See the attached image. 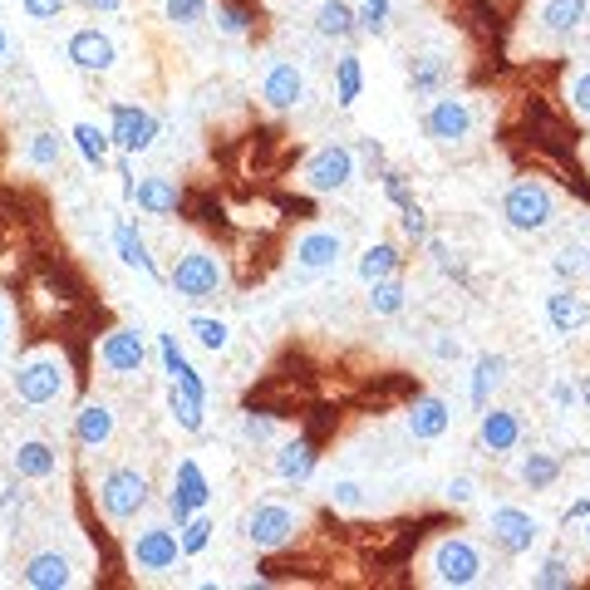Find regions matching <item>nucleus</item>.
I'll list each match as a JSON object with an SVG mask.
<instances>
[{
  "label": "nucleus",
  "mask_w": 590,
  "mask_h": 590,
  "mask_svg": "<svg viewBox=\"0 0 590 590\" xmlns=\"http://www.w3.org/2000/svg\"><path fill=\"white\" fill-rule=\"evenodd\" d=\"M345 262V236L330 232V227H315L295 242V266L301 271H335Z\"/></svg>",
  "instance_id": "obj_15"
},
{
  "label": "nucleus",
  "mask_w": 590,
  "mask_h": 590,
  "mask_svg": "<svg viewBox=\"0 0 590 590\" xmlns=\"http://www.w3.org/2000/svg\"><path fill=\"white\" fill-rule=\"evenodd\" d=\"M571 581H576V571H571V561H566V557H547V561H541V571L531 576V586H537V590H566Z\"/></svg>",
  "instance_id": "obj_42"
},
{
  "label": "nucleus",
  "mask_w": 590,
  "mask_h": 590,
  "mask_svg": "<svg viewBox=\"0 0 590 590\" xmlns=\"http://www.w3.org/2000/svg\"><path fill=\"white\" fill-rule=\"evenodd\" d=\"M65 55H69V65L85 69V75H109V69L118 65V40L99 26H85V30L69 35Z\"/></svg>",
  "instance_id": "obj_13"
},
{
  "label": "nucleus",
  "mask_w": 590,
  "mask_h": 590,
  "mask_svg": "<svg viewBox=\"0 0 590 590\" xmlns=\"http://www.w3.org/2000/svg\"><path fill=\"white\" fill-rule=\"evenodd\" d=\"M262 99H266V109H276V114L305 104V75L295 65H286V59H276V65L266 69V79H262Z\"/></svg>",
  "instance_id": "obj_16"
},
{
  "label": "nucleus",
  "mask_w": 590,
  "mask_h": 590,
  "mask_svg": "<svg viewBox=\"0 0 590 590\" xmlns=\"http://www.w3.org/2000/svg\"><path fill=\"white\" fill-rule=\"evenodd\" d=\"M354 271H360L364 286H374V281L399 276V271H404V256H399V246H394V242H374V246H364V252H360Z\"/></svg>",
  "instance_id": "obj_29"
},
{
  "label": "nucleus",
  "mask_w": 590,
  "mask_h": 590,
  "mask_svg": "<svg viewBox=\"0 0 590 590\" xmlns=\"http://www.w3.org/2000/svg\"><path fill=\"white\" fill-rule=\"evenodd\" d=\"M217 26L222 35H246V16L236 6H217Z\"/></svg>",
  "instance_id": "obj_50"
},
{
  "label": "nucleus",
  "mask_w": 590,
  "mask_h": 590,
  "mask_svg": "<svg viewBox=\"0 0 590 590\" xmlns=\"http://www.w3.org/2000/svg\"><path fill=\"white\" fill-rule=\"evenodd\" d=\"M69 0H20V10H26L30 20H59L65 16Z\"/></svg>",
  "instance_id": "obj_46"
},
{
  "label": "nucleus",
  "mask_w": 590,
  "mask_h": 590,
  "mask_svg": "<svg viewBox=\"0 0 590 590\" xmlns=\"http://www.w3.org/2000/svg\"><path fill=\"white\" fill-rule=\"evenodd\" d=\"M409 433L419 443H433V439H443L448 429H453V409L443 404L439 394H423V399H413V409H409Z\"/></svg>",
  "instance_id": "obj_20"
},
{
  "label": "nucleus",
  "mask_w": 590,
  "mask_h": 590,
  "mask_svg": "<svg viewBox=\"0 0 590 590\" xmlns=\"http://www.w3.org/2000/svg\"><path fill=\"white\" fill-rule=\"evenodd\" d=\"M128 557H134L138 571L168 576V571H177V561H183V537H177L168 522H148L128 537Z\"/></svg>",
  "instance_id": "obj_6"
},
{
  "label": "nucleus",
  "mask_w": 590,
  "mask_h": 590,
  "mask_svg": "<svg viewBox=\"0 0 590 590\" xmlns=\"http://www.w3.org/2000/svg\"><path fill=\"white\" fill-rule=\"evenodd\" d=\"M212 502V488H207V472L197 468V458H183L173 472V492H168V517L177 527L187 522L193 512H203V507Z\"/></svg>",
  "instance_id": "obj_14"
},
{
  "label": "nucleus",
  "mask_w": 590,
  "mask_h": 590,
  "mask_svg": "<svg viewBox=\"0 0 590 590\" xmlns=\"http://www.w3.org/2000/svg\"><path fill=\"white\" fill-rule=\"evenodd\" d=\"M114 433H118V413L104 404V399H89V404H79V413H75V443L104 448V443H114Z\"/></svg>",
  "instance_id": "obj_19"
},
{
  "label": "nucleus",
  "mask_w": 590,
  "mask_h": 590,
  "mask_svg": "<svg viewBox=\"0 0 590 590\" xmlns=\"http://www.w3.org/2000/svg\"><path fill=\"white\" fill-rule=\"evenodd\" d=\"M488 531H492V547L507 551V557H527V551L541 541V522L531 512H522V507H498Z\"/></svg>",
  "instance_id": "obj_12"
},
{
  "label": "nucleus",
  "mask_w": 590,
  "mask_h": 590,
  "mask_svg": "<svg viewBox=\"0 0 590 590\" xmlns=\"http://www.w3.org/2000/svg\"><path fill=\"white\" fill-rule=\"evenodd\" d=\"M360 94H364L360 55H340L335 59V104H340V109H354V104H360Z\"/></svg>",
  "instance_id": "obj_33"
},
{
  "label": "nucleus",
  "mask_w": 590,
  "mask_h": 590,
  "mask_svg": "<svg viewBox=\"0 0 590 590\" xmlns=\"http://www.w3.org/2000/svg\"><path fill=\"white\" fill-rule=\"evenodd\" d=\"M315 443L311 439H291V443H281L276 448V458H271V468H276V478L281 482H305L315 472Z\"/></svg>",
  "instance_id": "obj_26"
},
{
  "label": "nucleus",
  "mask_w": 590,
  "mask_h": 590,
  "mask_svg": "<svg viewBox=\"0 0 590 590\" xmlns=\"http://www.w3.org/2000/svg\"><path fill=\"white\" fill-rule=\"evenodd\" d=\"M482 551L472 547L468 537H443L439 547L429 551V581L433 586H453V590H468L482 581Z\"/></svg>",
  "instance_id": "obj_5"
},
{
  "label": "nucleus",
  "mask_w": 590,
  "mask_h": 590,
  "mask_svg": "<svg viewBox=\"0 0 590 590\" xmlns=\"http://www.w3.org/2000/svg\"><path fill=\"white\" fill-rule=\"evenodd\" d=\"M144 360H148V345H144V335H138L134 325H118L99 340V370L104 374H118V380L144 374Z\"/></svg>",
  "instance_id": "obj_11"
},
{
  "label": "nucleus",
  "mask_w": 590,
  "mask_h": 590,
  "mask_svg": "<svg viewBox=\"0 0 590 590\" xmlns=\"http://www.w3.org/2000/svg\"><path fill=\"white\" fill-rule=\"evenodd\" d=\"M10 468H16L20 482H45L59 472V453L45 439H20L16 453H10Z\"/></svg>",
  "instance_id": "obj_21"
},
{
  "label": "nucleus",
  "mask_w": 590,
  "mask_h": 590,
  "mask_svg": "<svg viewBox=\"0 0 590 590\" xmlns=\"http://www.w3.org/2000/svg\"><path fill=\"white\" fill-rule=\"evenodd\" d=\"M148 502H153L148 472H138V468H128V463L104 472L99 507H104V517H109V522H138V517L148 512Z\"/></svg>",
  "instance_id": "obj_4"
},
{
  "label": "nucleus",
  "mask_w": 590,
  "mask_h": 590,
  "mask_svg": "<svg viewBox=\"0 0 590 590\" xmlns=\"http://www.w3.org/2000/svg\"><path fill=\"white\" fill-rule=\"evenodd\" d=\"M134 203H138V212H148V217H173L177 203H183V193H177L173 177H138Z\"/></svg>",
  "instance_id": "obj_25"
},
{
  "label": "nucleus",
  "mask_w": 590,
  "mask_h": 590,
  "mask_svg": "<svg viewBox=\"0 0 590 590\" xmlns=\"http://www.w3.org/2000/svg\"><path fill=\"white\" fill-rule=\"evenodd\" d=\"M187 330H193V340L207 354H222V350L232 345V325L227 321H212V315H193V321H187Z\"/></svg>",
  "instance_id": "obj_37"
},
{
  "label": "nucleus",
  "mask_w": 590,
  "mask_h": 590,
  "mask_svg": "<svg viewBox=\"0 0 590 590\" xmlns=\"http://www.w3.org/2000/svg\"><path fill=\"white\" fill-rule=\"evenodd\" d=\"M301 183L311 187L315 197L345 193V187L354 183V148L330 144V148H321V153H311V158H305V168H301Z\"/></svg>",
  "instance_id": "obj_7"
},
{
  "label": "nucleus",
  "mask_w": 590,
  "mask_h": 590,
  "mask_svg": "<svg viewBox=\"0 0 590 590\" xmlns=\"http://www.w3.org/2000/svg\"><path fill=\"white\" fill-rule=\"evenodd\" d=\"M581 404L590 409V374H586V380H581Z\"/></svg>",
  "instance_id": "obj_59"
},
{
  "label": "nucleus",
  "mask_w": 590,
  "mask_h": 590,
  "mask_svg": "<svg viewBox=\"0 0 590 590\" xmlns=\"http://www.w3.org/2000/svg\"><path fill=\"white\" fill-rule=\"evenodd\" d=\"M384 197L394 207H409L413 197H409V183H404V173H394V168H384Z\"/></svg>",
  "instance_id": "obj_47"
},
{
  "label": "nucleus",
  "mask_w": 590,
  "mask_h": 590,
  "mask_svg": "<svg viewBox=\"0 0 590 590\" xmlns=\"http://www.w3.org/2000/svg\"><path fill=\"white\" fill-rule=\"evenodd\" d=\"M212 531H217V527H212L203 512L187 517V522L177 527V537H183V557H203V551L212 547Z\"/></svg>",
  "instance_id": "obj_40"
},
{
  "label": "nucleus",
  "mask_w": 590,
  "mask_h": 590,
  "mask_svg": "<svg viewBox=\"0 0 590 590\" xmlns=\"http://www.w3.org/2000/svg\"><path fill=\"white\" fill-rule=\"evenodd\" d=\"M109 138L118 153L138 158V153H148L153 138H158V114L138 109V104H109Z\"/></svg>",
  "instance_id": "obj_9"
},
{
  "label": "nucleus",
  "mask_w": 590,
  "mask_h": 590,
  "mask_svg": "<svg viewBox=\"0 0 590 590\" xmlns=\"http://www.w3.org/2000/svg\"><path fill=\"white\" fill-rule=\"evenodd\" d=\"M168 286H173L177 301H187V305L217 301V295L227 291V266H222L212 252H203V246H193V252H183V256H177V266H173Z\"/></svg>",
  "instance_id": "obj_2"
},
{
  "label": "nucleus",
  "mask_w": 590,
  "mask_h": 590,
  "mask_svg": "<svg viewBox=\"0 0 590 590\" xmlns=\"http://www.w3.org/2000/svg\"><path fill=\"white\" fill-rule=\"evenodd\" d=\"M586 547H590V517H586Z\"/></svg>",
  "instance_id": "obj_60"
},
{
  "label": "nucleus",
  "mask_w": 590,
  "mask_h": 590,
  "mask_svg": "<svg viewBox=\"0 0 590 590\" xmlns=\"http://www.w3.org/2000/svg\"><path fill=\"white\" fill-rule=\"evenodd\" d=\"M370 311H374V315H384V321H389V315L404 311V281H399V276L374 281V286H370Z\"/></svg>",
  "instance_id": "obj_39"
},
{
  "label": "nucleus",
  "mask_w": 590,
  "mask_h": 590,
  "mask_svg": "<svg viewBox=\"0 0 590 590\" xmlns=\"http://www.w3.org/2000/svg\"><path fill=\"white\" fill-rule=\"evenodd\" d=\"M6 335H10V305L0 301V345H6Z\"/></svg>",
  "instance_id": "obj_56"
},
{
  "label": "nucleus",
  "mask_w": 590,
  "mask_h": 590,
  "mask_svg": "<svg viewBox=\"0 0 590 590\" xmlns=\"http://www.w3.org/2000/svg\"><path fill=\"white\" fill-rule=\"evenodd\" d=\"M478 439L488 453H517V443H522V419H517L512 409H482L478 419Z\"/></svg>",
  "instance_id": "obj_18"
},
{
  "label": "nucleus",
  "mask_w": 590,
  "mask_h": 590,
  "mask_svg": "<svg viewBox=\"0 0 590 590\" xmlns=\"http://www.w3.org/2000/svg\"><path fill=\"white\" fill-rule=\"evenodd\" d=\"M453 85V59L443 55H419L409 65V89L419 94V99H439V94Z\"/></svg>",
  "instance_id": "obj_23"
},
{
  "label": "nucleus",
  "mask_w": 590,
  "mask_h": 590,
  "mask_svg": "<svg viewBox=\"0 0 590 590\" xmlns=\"http://www.w3.org/2000/svg\"><path fill=\"white\" fill-rule=\"evenodd\" d=\"M517 478H522L531 492H547V488H557L561 463H557L551 453H527V458H522V468H517Z\"/></svg>",
  "instance_id": "obj_34"
},
{
  "label": "nucleus",
  "mask_w": 590,
  "mask_h": 590,
  "mask_svg": "<svg viewBox=\"0 0 590 590\" xmlns=\"http://www.w3.org/2000/svg\"><path fill=\"white\" fill-rule=\"evenodd\" d=\"M20 581L30 590H69L75 586V566H69L65 551H35V557L20 566Z\"/></svg>",
  "instance_id": "obj_17"
},
{
  "label": "nucleus",
  "mask_w": 590,
  "mask_h": 590,
  "mask_svg": "<svg viewBox=\"0 0 590 590\" xmlns=\"http://www.w3.org/2000/svg\"><path fill=\"white\" fill-rule=\"evenodd\" d=\"M315 35H321V40H354L360 20H354L350 0H321V6H315Z\"/></svg>",
  "instance_id": "obj_28"
},
{
  "label": "nucleus",
  "mask_w": 590,
  "mask_h": 590,
  "mask_svg": "<svg viewBox=\"0 0 590 590\" xmlns=\"http://www.w3.org/2000/svg\"><path fill=\"white\" fill-rule=\"evenodd\" d=\"M295 531H301V512L286 502H256L252 517H246V541H252L256 551H281L295 541Z\"/></svg>",
  "instance_id": "obj_8"
},
{
  "label": "nucleus",
  "mask_w": 590,
  "mask_h": 590,
  "mask_svg": "<svg viewBox=\"0 0 590 590\" xmlns=\"http://www.w3.org/2000/svg\"><path fill=\"white\" fill-rule=\"evenodd\" d=\"M439 360H458V340H439Z\"/></svg>",
  "instance_id": "obj_57"
},
{
  "label": "nucleus",
  "mask_w": 590,
  "mask_h": 590,
  "mask_svg": "<svg viewBox=\"0 0 590 590\" xmlns=\"http://www.w3.org/2000/svg\"><path fill=\"white\" fill-rule=\"evenodd\" d=\"M26 158L35 163V168H59V158H65V138L50 134V128H40V134H30Z\"/></svg>",
  "instance_id": "obj_38"
},
{
  "label": "nucleus",
  "mask_w": 590,
  "mask_h": 590,
  "mask_svg": "<svg viewBox=\"0 0 590 590\" xmlns=\"http://www.w3.org/2000/svg\"><path fill=\"white\" fill-rule=\"evenodd\" d=\"M360 153H364V163H370V168H384V148L374 144V138H364V144H360Z\"/></svg>",
  "instance_id": "obj_52"
},
{
  "label": "nucleus",
  "mask_w": 590,
  "mask_h": 590,
  "mask_svg": "<svg viewBox=\"0 0 590 590\" xmlns=\"http://www.w3.org/2000/svg\"><path fill=\"white\" fill-rule=\"evenodd\" d=\"M163 20L177 30H197L212 20V0H163Z\"/></svg>",
  "instance_id": "obj_35"
},
{
  "label": "nucleus",
  "mask_w": 590,
  "mask_h": 590,
  "mask_svg": "<svg viewBox=\"0 0 590 590\" xmlns=\"http://www.w3.org/2000/svg\"><path fill=\"white\" fill-rule=\"evenodd\" d=\"M586 16H590V0H547V6H541V26H547L551 35L581 30Z\"/></svg>",
  "instance_id": "obj_32"
},
{
  "label": "nucleus",
  "mask_w": 590,
  "mask_h": 590,
  "mask_svg": "<svg viewBox=\"0 0 590 590\" xmlns=\"http://www.w3.org/2000/svg\"><path fill=\"white\" fill-rule=\"evenodd\" d=\"M547 325L557 330V335H576V330H586V325H590L586 295H576L571 286L551 291V295H547Z\"/></svg>",
  "instance_id": "obj_22"
},
{
  "label": "nucleus",
  "mask_w": 590,
  "mask_h": 590,
  "mask_svg": "<svg viewBox=\"0 0 590 590\" xmlns=\"http://www.w3.org/2000/svg\"><path fill=\"white\" fill-rule=\"evenodd\" d=\"M114 252H118V262H124L128 271H144L148 281H158V266H153V256H148V242L138 236L134 222H118V227H114Z\"/></svg>",
  "instance_id": "obj_30"
},
{
  "label": "nucleus",
  "mask_w": 590,
  "mask_h": 590,
  "mask_svg": "<svg viewBox=\"0 0 590 590\" xmlns=\"http://www.w3.org/2000/svg\"><path fill=\"white\" fill-rule=\"evenodd\" d=\"M242 439L246 443H271L276 439V419H271V413H242Z\"/></svg>",
  "instance_id": "obj_44"
},
{
  "label": "nucleus",
  "mask_w": 590,
  "mask_h": 590,
  "mask_svg": "<svg viewBox=\"0 0 590 590\" xmlns=\"http://www.w3.org/2000/svg\"><path fill=\"white\" fill-rule=\"evenodd\" d=\"M571 109L581 118H590V69H581V75L571 79Z\"/></svg>",
  "instance_id": "obj_48"
},
{
  "label": "nucleus",
  "mask_w": 590,
  "mask_h": 590,
  "mask_svg": "<svg viewBox=\"0 0 590 590\" xmlns=\"http://www.w3.org/2000/svg\"><path fill=\"white\" fill-rule=\"evenodd\" d=\"M6 55H10V35H6V26H0V65H6Z\"/></svg>",
  "instance_id": "obj_58"
},
{
  "label": "nucleus",
  "mask_w": 590,
  "mask_h": 590,
  "mask_svg": "<svg viewBox=\"0 0 590 590\" xmlns=\"http://www.w3.org/2000/svg\"><path fill=\"white\" fill-rule=\"evenodd\" d=\"M330 502L345 507V512H360V507H364V488L354 478H335V482H330Z\"/></svg>",
  "instance_id": "obj_45"
},
{
  "label": "nucleus",
  "mask_w": 590,
  "mask_h": 590,
  "mask_svg": "<svg viewBox=\"0 0 590 590\" xmlns=\"http://www.w3.org/2000/svg\"><path fill=\"white\" fill-rule=\"evenodd\" d=\"M551 271H557V281H571V286H576V276H590V252H586L581 242L561 246L557 262H551Z\"/></svg>",
  "instance_id": "obj_41"
},
{
  "label": "nucleus",
  "mask_w": 590,
  "mask_h": 590,
  "mask_svg": "<svg viewBox=\"0 0 590 590\" xmlns=\"http://www.w3.org/2000/svg\"><path fill=\"white\" fill-rule=\"evenodd\" d=\"M472 498H478V482H472V478L448 482V502H453V507H472Z\"/></svg>",
  "instance_id": "obj_49"
},
{
  "label": "nucleus",
  "mask_w": 590,
  "mask_h": 590,
  "mask_svg": "<svg viewBox=\"0 0 590 590\" xmlns=\"http://www.w3.org/2000/svg\"><path fill=\"white\" fill-rule=\"evenodd\" d=\"M79 6H85L89 16H114V10L124 6V0H79Z\"/></svg>",
  "instance_id": "obj_53"
},
{
  "label": "nucleus",
  "mask_w": 590,
  "mask_h": 590,
  "mask_svg": "<svg viewBox=\"0 0 590 590\" xmlns=\"http://www.w3.org/2000/svg\"><path fill=\"white\" fill-rule=\"evenodd\" d=\"M10 389H16L20 404L50 409V404H59V399H69V360L59 350H35L16 364Z\"/></svg>",
  "instance_id": "obj_1"
},
{
  "label": "nucleus",
  "mask_w": 590,
  "mask_h": 590,
  "mask_svg": "<svg viewBox=\"0 0 590 590\" xmlns=\"http://www.w3.org/2000/svg\"><path fill=\"white\" fill-rule=\"evenodd\" d=\"M551 399H557L561 409H571V404H581V384H551Z\"/></svg>",
  "instance_id": "obj_51"
},
{
  "label": "nucleus",
  "mask_w": 590,
  "mask_h": 590,
  "mask_svg": "<svg viewBox=\"0 0 590 590\" xmlns=\"http://www.w3.org/2000/svg\"><path fill=\"white\" fill-rule=\"evenodd\" d=\"M502 222L512 232H527V236L547 232L551 222H557V197H551V187L537 183V177H517L502 197Z\"/></svg>",
  "instance_id": "obj_3"
},
{
  "label": "nucleus",
  "mask_w": 590,
  "mask_h": 590,
  "mask_svg": "<svg viewBox=\"0 0 590 590\" xmlns=\"http://www.w3.org/2000/svg\"><path fill=\"white\" fill-rule=\"evenodd\" d=\"M354 10H374V16H380V20H389V0H360V6H354Z\"/></svg>",
  "instance_id": "obj_55"
},
{
  "label": "nucleus",
  "mask_w": 590,
  "mask_h": 590,
  "mask_svg": "<svg viewBox=\"0 0 590 590\" xmlns=\"http://www.w3.org/2000/svg\"><path fill=\"white\" fill-rule=\"evenodd\" d=\"M203 399H193V394H183L177 384H168V413H173V423L183 433H203Z\"/></svg>",
  "instance_id": "obj_36"
},
{
  "label": "nucleus",
  "mask_w": 590,
  "mask_h": 590,
  "mask_svg": "<svg viewBox=\"0 0 590 590\" xmlns=\"http://www.w3.org/2000/svg\"><path fill=\"white\" fill-rule=\"evenodd\" d=\"M69 138H75V148H79V158L89 163V168H109V148H114V138H109V128H99V124H75L69 128Z\"/></svg>",
  "instance_id": "obj_31"
},
{
  "label": "nucleus",
  "mask_w": 590,
  "mask_h": 590,
  "mask_svg": "<svg viewBox=\"0 0 590 590\" xmlns=\"http://www.w3.org/2000/svg\"><path fill=\"white\" fill-rule=\"evenodd\" d=\"M507 380V354H478V364H472V380H468V399L472 409H488L492 404V389Z\"/></svg>",
  "instance_id": "obj_27"
},
{
  "label": "nucleus",
  "mask_w": 590,
  "mask_h": 590,
  "mask_svg": "<svg viewBox=\"0 0 590 590\" xmlns=\"http://www.w3.org/2000/svg\"><path fill=\"white\" fill-rule=\"evenodd\" d=\"M423 134H429L433 144H443V148L468 144V138H472V109H468V99L439 94V99L429 104V114H423Z\"/></svg>",
  "instance_id": "obj_10"
},
{
  "label": "nucleus",
  "mask_w": 590,
  "mask_h": 590,
  "mask_svg": "<svg viewBox=\"0 0 590 590\" xmlns=\"http://www.w3.org/2000/svg\"><path fill=\"white\" fill-rule=\"evenodd\" d=\"M158 354H163V374H168V384H177L183 394H193V399H203V404H207V384L197 380V370L187 364V354L177 350L173 335H158Z\"/></svg>",
  "instance_id": "obj_24"
},
{
  "label": "nucleus",
  "mask_w": 590,
  "mask_h": 590,
  "mask_svg": "<svg viewBox=\"0 0 590 590\" xmlns=\"http://www.w3.org/2000/svg\"><path fill=\"white\" fill-rule=\"evenodd\" d=\"M581 517H590V498H581V502L566 507V522H581Z\"/></svg>",
  "instance_id": "obj_54"
},
{
  "label": "nucleus",
  "mask_w": 590,
  "mask_h": 590,
  "mask_svg": "<svg viewBox=\"0 0 590 590\" xmlns=\"http://www.w3.org/2000/svg\"><path fill=\"white\" fill-rule=\"evenodd\" d=\"M399 227H404V236H409V242L413 246H423V242H429V212H423L419 203H409V207H399Z\"/></svg>",
  "instance_id": "obj_43"
}]
</instances>
